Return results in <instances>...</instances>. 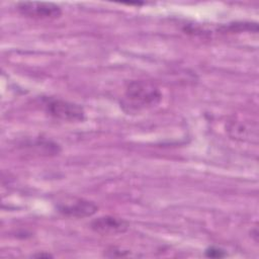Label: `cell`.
<instances>
[{
  "label": "cell",
  "instance_id": "4",
  "mask_svg": "<svg viewBox=\"0 0 259 259\" xmlns=\"http://www.w3.org/2000/svg\"><path fill=\"white\" fill-rule=\"evenodd\" d=\"M91 229L101 235H117L127 231L128 223L120 218L103 215L95 219L91 223Z\"/></svg>",
  "mask_w": 259,
  "mask_h": 259
},
{
  "label": "cell",
  "instance_id": "3",
  "mask_svg": "<svg viewBox=\"0 0 259 259\" xmlns=\"http://www.w3.org/2000/svg\"><path fill=\"white\" fill-rule=\"evenodd\" d=\"M17 10L22 15L33 19H56L62 15L61 7L52 2H19L17 3Z\"/></svg>",
  "mask_w": 259,
  "mask_h": 259
},
{
  "label": "cell",
  "instance_id": "1",
  "mask_svg": "<svg viewBox=\"0 0 259 259\" xmlns=\"http://www.w3.org/2000/svg\"><path fill=\"white\" fill-rule=\"evenodd\" d=\"M162 99L158 86L146 80H136L127 84L123 104L128 111H139L157 105Z\"/></svg>",
  "mask_w": 259,
  "mask_h": 259
},
{
  "label": "cell",
  "instance_id": "7",
  "mask_svg": "<svg viewBox=\"0 0 259 259\" xmlns=\"http://www.w3.org/2000/svg\"><path fill=\"white\" fill-rule=\"evenodd\" d=\"M33 257H36V258H50V257H53V256L51 254H49V253H38V254L33 255Z\"/></svg>",
  "mask_w": 259,
  "mask_h": 259
},
{
  "label": "cell",
  "instance_id": "2",
  "mask_svg": "<svg viewBox=\"0 0 259 259\" xmlns=\"http://www.w3.org/2000/svg\"><path fill=\"white\" fill-rule=\"evenodd\" d=\"M44 107L51 116L64 121H82L85 111L79 104L58 98H45Z\"/></svg>",
  "mask_w": 259,
  "mask_h": 259
},
{
  "label": "cell",
  "instance_id": "6",
  "mask_svg": "<svg viewBox=\"0 0 259 259\" xmlns=\"http://www.w3.org/2000/svg\"><path fill=\"white\" fill-rule=\"evenodd\" d=\"M205 255L207 257H211V258H221V257H225L226 253L224 250L217 248V247H209L205 250Z\"/></svg>",
  "mask_w": 259,
  "mask_h": 259
},
{
  "label": "cell",
  "instance_id": "5",
  "mask_svg": "<svg viewBox=\"0 0 259 259\" xmlns=\"http://www.w3.org/2000/svg\"><path fill=\"white\" fill-rule=\"evenodd\" d=\"M58 209L62 214L67 217L86 218L93 215L97 211L98 206L93 201L77 198L72 201L60 203L58 205Z\"/></svg>",
  "mask_w": 259,
  "mask_h": 259
}]
</instances>
